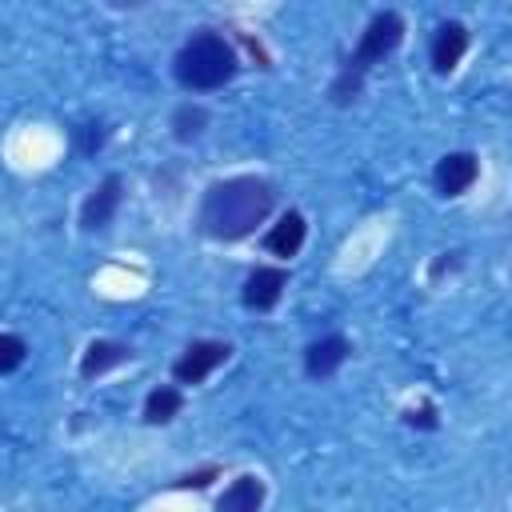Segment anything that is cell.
Returning a JSON list of instances; mask_svg holds the SVG:
<instances>
[{"instance_id": "1", "label": "cell", "mask_w": 512, "mask_h": 512, "mask_svg": "<svg viewBox=\"0 0 512 512\" xmlns=\"http://www.w3.org/2000/svg\"><path fill=\"white\" fill-rule=\"evenodd\" d=\"M276 192L268 180L260 176H232L220 180L204 192L200 204V228L212 240H240L248 232H256V224H264V216L272 212Z\"/></svg>"}, {"instance_id": "2", "label": "cell", "mask_w": 512, "mask_h": 512, "mask_svg": "<svg viewBox=\"0 0 512 512\" xmlns=\"http://www.w3.org/2000/svg\"><path fill=\"white\" fill-rule=\"evenodd\" d=\"M172 72L184 88H196V92H208V88H220L232 80L236 72V52L224 36L216 32H196L172 60Z\"/></svg>"}, {"instance_id": "3", "label": "cell", "mask_w": 512, "mask_h": 512, "mask_svg": "<svg viewBox=\"0 0 512 512\" xmlns=\"http://www.w3.org/2000/svg\"><path fill=\"white\" fill-rule=\"evenodd\" d=\"M400 36H404V20H400L396 12H376V16L368 20L360 44H356V56L340 68V76H336V84H332V100H336V104H348V100L356 96V88H360V76H364L376 60H384V56L400 44Z\"/></svg>"}, {"instance_id": "4", "label": "cell", "mask_w": 512, "mask_h": 512, "mask_svg": "<svg viewBox=\"0 0 512 512\" xmlns=\"http://www.w3.org/2000/svg\"><path fill=\"white\" fill-rule=\"evenodd\" d=\"M228 344L224 340H196V344H188L184 348V356L172 364V376L180 380V384H200L212 368H220L224 360H228Z\"/></svg>"}, {"instance_id": "5", "label": "cell", "mask_w": 512, "mask_h": 512, "mask_svg": "<svg viewBox=\"0 0 512 512\" xmlns=\"http://www.w3.org/2000/svg\"><path fill=\"white\" fill-rule=\"evenodd\" d=\"M480 176V160L472 152H448L440 164H436V188L440 196H460L476 184Z\"/></svg>"}, {"instance_id": "6", "label": "cell", "mask_w": 512, "mask_h": 512, "mask_svg": "<svg viewBox=\"0 0 512 512\" xmlns=\"http://www.w3.org/2000/svg\"><path fill=\"white\" fill-rule=\"evenodd\" d=\"M284 284H288V272L284 268H256L244 280V304L256 308V312H264V308H272L280 300Z\"/></svg>"}, {"instance_id": "7", "label": "cell", "mask_w": 512, "mask_h": 512, "mask_svg": "<svg viewBox=\"0 0 512 512\" xmlns=\"http://www.w3.org/2000/svg\"><path fill=\"white\" fill-rule=\"evenodd\" d=\"M464 48H468V28L456 24V20L440 24V32H436V40H432V68H436V72H452V68L460 64Z\"/></svg>"}, {"instance_id": "8", "label": "cell", "mask_w": 512, "mask_h": 512, "mask_svg": "<svg viewBox=\"0 0 512 512\" xmlns=\"http://www.w3.org/2000/svg\"><path fill=\"white\" fill-rule=\"evenodd\" d=\"M116 204H120V176H108V180H104V184L84 200V208H80V224H84L88 232L104 228V224L112 220Z\"/></svg>"}, {"instance_id": "9", "label": "cell", "mask_w": 512, "mask_h": 512, "mask_svg": "<svg viewBox=\"0 0 512 512\" xmlns=\"http://www.w3.org/2000/svg\"><path fill=\"white\" fill-rule=\"evenodd\" d=\"M348 352H352V344L344 336H324L304 352V368H308V376H332L348 360Z\"/></svg>"}, {"instance_id": "10", "label": "cell", "mask_w": 512, "mask_h": 512, "mask_svg": "<svg viewBox=\"0 0 512 512\" xmlns=\"http://www.w3.org/2000/svg\"><path fill=\"white\" fill-rule=\"evenodd\" d=\"M304 216L300 212H284L280 224H272V232L264 236V248L276 252V256H296L300 244H304Z\"/></svg>"}, {"instance_id": "11", "label": "cell", "mask_w": 512, "mask_h": 512, "mask_svg": "<svg viewBox=\"0 0 512 512\" xmlns=\"http://www.w3.org/2000/svg\"><path fill=\"white\" fill-rule=\"evenodd\" d=\"M264 504V484L256 476H240L220 500H216V512H260Z\"/></svg>"}, {"instance_id": "12", "label": "cell", "mask_w": 512, "mask_h": 512, "mask_svg": "<svg viewBox=\"0 0 512 512\" xmlns=\"http://www.w3.org/2000/svg\"><path fill=\"white\" fill-rule=\"evenodd\" d=\"M132 352L124 348V344H116V340H96V344H88V352H84V360H80V376H100V372H108V368H116V364H124Z\"/></svg>"}, {"instance_id": "13", "label": "cell", "mask_w": 512, "mask_h": 512, "mask_svg": "<svg viewBox=\"0 0 512 512\" xmlns=\"http://www.w3.org/2000/svg\"><path fill=\"white\" fill-rule=\"evenodd\" d=\"M180 392L176 388H156V392H148V400H144V420L148 424H168L176 412H180Z\"/></svg>"}, {"instance_id": "14", "label": "cell", "mask_w": 512, "mask_h": 512, "mask_svg": "<svg viewBox=\"0 0 512 512\" xmlns=\"http://www.w3.org/2000/svg\"><path fill=\"white\" fill-rule=\"evenodd\" d=\"M204 124H208V112H204V108H192V104H184V108L172 116V128H176L180 140H196V136L204 132Z\"/></svg>"}, {"instance_id": "15", "label": "cell", "mask_w": 512, "mask_h": 512, "mask_svg": "<svg viewBox=\"0 0 512 512\" xmlns=\"http://www.w3.org/2000/svg\"><path fill=\"white\" fill-rule=\"evenodd\" d=\"M24 356H28L24 340H20V336H12V332H0V372L20 368V364H24Z\"/></svg>"}, {"instance_id": "16", "label": "cell", "mask_w": 512, "mask_h": 512, "mask_svg": "<svg viewBox=\"0 0 512 512\" xmlns=\"http://www.w3.org/2000/svg\"><path fill=\"white\" fill-rule=\"evenodd\" d=\"M404 420H408L412 428H436V408H432V404L408 408V412H404Z\"/></svg>"}, {"instance_id": "17", "label": "cell", "mask_w": 512, "mask_h": 512, "mask_svg": "<svg viewBox=\"0 0 512 512\" xmlns=\"http://www.w3.org/2000/svg\"><path fill=\"white\" fill-rule=\"evenodd\" d=\"M212 476H216V472H212V468H204V472H188V476H180L176 484H180V488H204Z\"/></svg>"}]
</instances>
